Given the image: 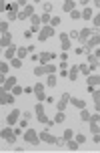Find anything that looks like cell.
<instances>
[{"instance_id": "obj_21", "label": "cell", "mask_w": 100, "mask_h": 153, "mask_svg": "<svg viewBox=\"0 0 100 153\" xmlns=\"http://www.w3.org/2000/svg\"><path fill=\"white\" fill-rule=\"evenodd\" d=\"M82 18H84V20L94 18V10H92V8H84V10H82Z\"/></svg>"}, {"instance_id": "obj_7", "label": "cell", "mask_w": 100, "mask_h": 153, "mask_svg": "<svg viewBox=\"0 0 100 153\" xmlns=\"http://www.w3.org/2000/svg\"><path fill=\"white\" fill-rule=\"evenodd\" d=\"M34 95H36V99H38V101H44V99H46V93H44V85H42V83H36V85H34Z\"/></svg>"}, {"instance_id": "obj_3", "label": "cell", "mask_w": 100, "mask_h": 153, "mask_svg": "<svg viewBox=\"0 0 100 153\" xmlns=\"http://www.w3.org/2000/svg\"><path fill=\"white\" fill-rule=\"evenodd\" d=\"M54 34H56V30H54L50 24H48V26H42L40 32H38V40H40V42H44V40H48L50 36H54Z\"/></svg>"}, {"instance_id": "obj_40", "label": "cell", "mask_w": 100, "mask_h": 153, "mask_svg": "<svg viewBox=\"0 0 100 153\" xmlns=\"http://www.w3.org/2000/svg\"><path fill=\"white\" fill-rule=\"evenodd\" d=\"M72 18H74V20H78V18H82V12H78V10H74V12H72Z\"/></svg>"}, {"instance_id": "obj_37", "label": "cell", "mask_w": 100, "mask_h": 153, "mask_svg": "<svg viewBox=\"0 0 100 153\" xmlns=\"http://www.w3.org/2000/svg\"><path fill=\"white\" fill-rule=\"evenodd\" d=\"M26 53H28V48H18V59H24V56H26Z\"/></svg>"}, {"instance_id": "obj_2", "label": "cell", "mask_w": 100, "mask_h": 153, "mask_svg": "<svg viewBox=\"0 0 100 153\" xmlns=\"http://www.w3.org/2000/svg\"><path fill=\"white\" fill-rule=\"evenodd\" d=\"M40 141H44V143H48V145H62V141L58 137H54L52 133H48V131H40Z\"/></svg>"}, {"instance_id": "obj_1", "label": "cell", "mask_w": 100, "mask_h": 153, "mask_svg": "<svg viewBox=\"0 0 100 153\" xmlns=\"http://www.w3.org/2000/svg\"><path fill=\"white\" fill-rule=\"evenodd\" d=\"M22 139L28 143V145H36V147L40 145V135L36 133V129H26L24 135H22Z\"/></svg>"}, {"instance_id": "obj_5", "label": "cell", "mask_w": 100, "mask_h": 153, "mask_svg": "<svg viewBox=\"0 0 100 153\" xmlns=\"http://www.w3.org/2000/svg\"><path fill=\"white\" fill-rule=\"evenodd\" d=\"M68 103H70V95L68 93H64L60 97V101L56 103V109H58V113H64L66 111V107H68Z\"/></svg>"}, {"instance_id": "obj_28", "label": "cell", "mask_w": 100, "mask_h": 153, "mask_svg": "<svg viewBox=\"0 0 100 153\" xmlns=\"http://www.w3.org/2000/svg\"><path fill=\"white\" fill-rule=\"evenodd\" d=\"M46 85H48V87H54V85H56V75H48Z\"/></svg>"}, {"instance_id": "obj_4", "label": "cell", "mask_w": 100, "mask_h": 153, "mask_svg": "<svg viewBox=\"0 0 100 153\" xmlns=\"http://www.w3.org/2000/svg\"><path fill=\"white\" fill-rule=\"evenodd\" d=\"M0 137L4 139L6 143H14V141H16V133L10 129V127H4V129H2V133H0Z\"/></svg>"}, {"instance_id": "obj_30", "label": "cell", "mask_w": 100, "mask_h": 153, "mask_svg": "<svg viewBox=\"0 0 100 153\" xmlns=\"http://www.w3.org/2000/svg\"><path fill=\"white\" fill-rule=\"evenodd\" d=\"M34 113H36V117H38V115H46V113H44V107H42V103H38V105H36Z\"/></svg>"}, {"instance_id": "obj_31", "label": "cell", "mask_w": 100, "mask_h": 153, "mask_svg": "<svg viewBox=\"0 0 100 153\" xmlns=\"http://www.w3.org/2000/svg\"><path fill=\"white\" fill-rule=\"evenodd\" d=\"M78 69H80L82 75H88V73H90V67H88V65H78Z\"/></svg>"}, {"instance_id": "obj_11", "label": "cell", "mask_w": 100, "mask_h": 153, "mask_svg": "<svg viewBox=\"0 0 100 153\" xmlns=\"http://www.w3.org/2000/svg\"><path fill=\"white\" fill-rule=\"evenodd\" d=\"M60 45H62V51H64V53H66V51H70L72 42H70V36L66 34V32H62V34H60Z\"/></svg>"}, {"instance_id": "obj_13", "label": "cell", "mask_w": 100, "mask_h": 153, "mask_svg": "<svg viewBox=\"0 0 100 153\" xmlns=\"http://www.w3.org/2000/svg\"><path fill=\"white\" fill-rule=\"evenodd\" d=\"M70 105H74L76 109L84 111V109H86V101L84 99H76V97H70Z\"/></svg>"}, {"instance_id": "obj_23", "label": "cell", "mask_w": 100, "mask_h": 153, "mask_svg": "<svg viewBox=\"0 0 100 153\" xmlns=\"http://www.w3.org/2000/svg\"><path fill=\"white\" fill-rule=\"evenodd\" d=\"M64 121H66V115L64 113H58L54 117V125H60V123H64Z\"/></svg>"}, {"instance_id": "obj_27", "label": "cell", "mask_w": 100, "mask_h": 153, "mask_svg": "<svg viewBox=\"0 0 100 153\" xmlns=\"http://www.w3.org/2000/svg\"><path fill=\"white\" fill-rule=\"evenodd\" d=\"M34 75H36V76L46 75V69H44V65H40V67H36V69H34Z\"/></svg>"}, {"instance_id": "obj_33", "label": "cell", "mask_w": 100, "mask_h": 153, "mask_svg": "<svg viewBox=\"0 0 100 153\" xmlns=\"http://www.w3.org/2000/svg\"><path fill=\"white\" fill-rule=\"evenodd\" d=\"M80 119H82V121H90V113H88V111H80Z\"/></svg>"}, {"instance_id": "obj_16", "label": "cell", "mask_w": 100, "mask_h": 153, "mask_svg": "<svg viewBox=\"0 0 100 153\" xmlns=\"http://www.w3.org/2000/svg\"><path fill=\"white\" fill-rule=\"evenodd\" d=\"M0 45H2V48H10V46H12V36H10V32H8V34H2Z\"/></svg>"}, {"instance_id": "obj_42", "label": "cell", "mask_w": 100, "mask_h": 153, "mask_svg": "<svg viewBox=\"0 0 100 153\" xmlns=\"http://www.w3.org/2000/svg\"><path fill=\"white\" fill-rule=\"evenodd\" d=\"M92 97H94V101H100V89H98V91H94V93H92Z\"/></svg>"}, {"instance_id": "obj_43", "label": "cell", "mask_w": 100, "mask_h": 153, "mask_svg": "<svg viewBox=\"0 0 100 153\" xmlns=\"http://www.w3.org/2000/svg\"><path fill=\"white\" fill-rule=\"evenodd\" d=\"M94 109H96V111L100 113V101H94Z\"/></svg>"}, {"instance_id": "obj_34", "label": "cell", "mask_w": 100, "mask_h": 153, "mask_svg": "<svg viewBox=\"0 0 100 153\" xmlns=\"http://www.w3.org/2000/svg\"><path fill=\"white\" fill-rule=\"evenodd\" d=\"M90 131H92L94 135H98V133H100V127H98V123H90Z\"/></svg>"}, {"instance_id": "obj_15", "label": "cell", "mask_w": 100, "mask_h": 153, "mask_svg": "<svg viewBox=\"0 0 100 153\" xmlns=\"http://www.w3.org/2000/svg\"><path fill=\"white\" fill-rule=\"evenodd\" d=\"M74 8H76V2H74V0H68V2H64V4H62V10H64L66 14H72V12H74Z\"/></svg>"}, {"instance_id": "obj_24", "label": "cell", "mask_w": 100, "mask_h": 153, "mask_svg": "<svg viewBox=\"0 0 100 153\" xmlns=\"http://www.w3.org/2000/svg\"><path fill=\"white\" fill-rule=\"evenodd\" d=\"M74 141H76L78 145H84V143H86V137L82 135V133H76V135H74Z\"/></svg>"}, {"instance_id": "obj_25", "label": "cell", "mask_w": 100, "mask_h": 153, "mask_svg": "<svg viewBox=\"0 0 100 153\" xmlns=\"http://www.w3.org/2000/svg\"><path fill=\"white\" fill-rule=\"evenodd\" d=\"M44 69H46V75H54L56 73V65L50 62V65H44Z\"/></svg>"}, {"instance_id": "obj_39", "label": "cell", "mask_w": 100, "mask_h": 153, "mask_svg": "<svg viewBox=\"0 0 100 153\" xmlns=\"http://www.w3.org/2000/svg\"><path fill=\"white\" fill-rule=\"evenodd\" d=\"M58 24H60V18H58V16H54L52 20H50V26L54 28V26H58Z\"/></svg>"}, {"instance_id": "obj_38", "label": "cell", "mask_w": 100, "mask_h": 153, "mask_svg": "<svg viewBox=\"0 0 100 153\" xmlns=\"http://www.w3.org/2000/svg\"><path fill=\"white\" fill-rule=\"evenodd\" d=\"M20 93H24V89H22V87H14V89H12V95H14V97H18Z\"/></svg>"}, {"instance_id": "obj_12", "label": "cell", "mask_w": 100, "mask_h": 153, "mask_svg": "<svg viewBox=\"0 0 100 153\" xmlns=\"http://www.w3.org/2000/svg\"><path fill=\"white\" fill-rule=\"evenodd\" d=\"M0 103H2V107L14 103V95H12V93H2V95H0Z\"/></svg>"}, {"instance_id": "obj_32", "label": "cell", "mask_w": 100, "mask_h": 153, "mask_svg": "<svg viewBox=\"0 0 100 153\" xmlns=\"http://www.w3.org/2000/svg\"><path fill=\"white\" fill-rule=\"evenodd\" d=\"M10 65H12L14 69H22V61H20V59H14V61H10Z\"/></svg>"}, {"instance_id": "obj_36", "label": "cell", "mask_w": 100, "mask_h": 153, "mask_svg": "<svg viewBox=\"0 0 100 153\" xmlns=\"http://www.w3.org/2000/svg\"><path fill=\"white\" fill-rule=\"evenodd\" d=\"M92 22H94V28H100V14H94Z\"/></svg>"}, {"instance_id": "obj_20", "label": "cell", "mask_w": 100, "mask_h": 153, "mask_svg": "<svg viewBox=\"0 0 100 153\" xmlns=\"http://www.w3.org/2000/svg\"><path fill=\"white\" fill-rule=\"evenodd\" d=\"M62 139H64L66 143H68V141H72V139H74V131H72V129H66V131H64V135H62Z\"/></svg>"}, {"instance_id": "obj_14", "label": "cell", "mask_w": 100, "mask_h": 153, "mask_svg": "<svg viewBox=\"0 0 100 153\" xmlns=\"http://www.w3.org/2000/svg\"><path fill=\"white\" fill-rule=\"evenodd\" d=\"M92 36V28H84V30H80V36H78V40L82 42V45H86V40Z\"/></svg>"}, {"instance_id": "obj_29", "label": "cell", "mask_w": 100, "mask_h": 153, "mask_svg": "<svg viewBox=\"0 0 100 153\" xmlns=\"http://www.w3.org/2000/svg\"><path fill=\"white\" fill-rule=\"evenodd\" d=\"M66 145H68V149H70V151H76L78 147H80V145H78V143H76V141H74V139H72V141H68Z\"/></svg>"}, {"instance_id": "obj_17", "label": "cell", "mask_w": 100, "mask_h": 153, "mask_svg": "<svg viewBox=\"0 0 100 153\" xmlns=\"http://www.w3.org/2000/svg\"><path fill=\"white\" fill-rule=\"evenodd\" d=\"M16 53H18V48L12 45L10 48H6V53H4V59H10V61H14V54H16Z\"/></svg>"}, {"instance_id": "obj_22", "label": "cell", "mask_w": 100, "mask_h": 153, "mask_svg": "<svg viewBox=\"0 0 100 153\" xmlns=\"http://www.w3.org/2000/svg\"><path fill=\"white\" fill-rule=\"evenodd\" d=\"M8 69H10V65H8L6 61H2V65H0V75L6 76V75H8Z\"/></svg>"}, {"instance_id": "obj_41", "label": "cell", "mask_w": 100, "mask_h": 153, "mask_svg": "<svg viewBox=\"0 0 100 153\" xmlns=\"http://www.w3.org/2000/svg\"><path fill=\"white\" fill-rule=\"evenodd\" d=\"M100 121V115H90V121L88 123H98Z\"/></svg>"}, {"instance_id": "obj_19", "label": "cell", "mask_w": 100, "mask_h": 153, "mask_svg": "<svg viewBox=\"0 0 100 153\" xmlns=\"http://www.w3.org/2000/svg\"><path fill=\"white\" fill-rule=\"evenodd\" d=\"M100 85V76L98 75H88V87H96Z\"/></svg>"}, {"instance_id": "obj_9", "label": "cell", "mask_w": 100, "mask_h": 153, "mask_svg": "<svg viewBox=\"0 0 100 153\" xmlns=\"http://www.w3.org/2000/svg\"><path fill=\"white\" fill-rule=\"evenodd\" d=\"M32 16H34V6H30V4L24 8L22 12H18V18L20 20H26V18H32Z\"/></svg>"}, {"instance_id": "obj_44", "label": "cell", "mask_w": 100, "mask_h": 153, "mask_svg": "<svg viewBox=\"0 0 100 153\" xmlns=\"http://www.w3.org/2000/svg\"><path fill=\"white\" fill-rule=\"evenodd\" d=\"M96 8H100V0H98V2H96Z\"/></svg>"}, {"instance_id": "obj_8", "label": "cell", "mask_w": 100, "mask_h": 153, "mask_svg": "<svg viewBox=\"0 0 100 153\" xmlns=\"http://www.w3.org/2000/svg\"><path fill=\"white\" fill-rule=\"evenodd\" d=\"M14 87H16V79H14V76H10V79H6V83L2 85V89H0V91H2V93H12Z\"/></svg>"}, {"instance_id": "obj_10", "label": "cell", "mask_w": 100, "mask_h": 153, "mask_svg": "<svg viewBox=\"0 0 100 153\" xmlns=\"http://www.w3.org/2000/svg\"><path fill=\"white\" fill-rule=\"evenodd\" d=\"M38 56H40V62H42V65H50V62L56 59L54 53H38Z\"/></svg>"}, {"instance_id": "obj_26", "label": "cell", "mask_w": 100, "mask_h": 153, "mask_svg": "<svg viewBox=\"0 0 100 153\" xmlns=\"http://www.w3.org/2000/svg\"><path fill=\"white\" fill-rule=\"evenodd\" d=\"M8 28H10L8 20H2V22H0V30H2V34H8Z\"/></svg>"}, {"instance_id": "obj_6", "label": "cell", "mask_w": 100, "mask_h": 153, "mask_svg": "<svg viewBox=\"0 0 100 153\" xmlns=\"http://www.w3.org/2000/svg\"><path fill=\"white\" fill-rule=\"evenodd\" d=\"M18 119H20V109H14V111H10L6 117V123H8V127H14L16 123H18Z\"/></svg>"}, {"instance_id": "obj_35", "label": "cell", "mask_w": 100, "mask_h": 153, "mask_svg": "<svg viewBox=\"0 0 100 153\" xmlns=\"http://www.w3.org/2000/svg\"><path fill=\"white\" fill-rule=\"evenodd\" d=\"M40 18H42V22L46 24V26H48V24H50V20H52V18H50V14H46V12H44V14L40 16Z\"/></svg>"}, {"instance_id": "obj_18", "label": "cell", "mask_w": 100, "mask_h": 153, "mask_svg": "<svg viewBox=\"0 0 100 153\" xmlns=\"http://www.w3.org/2000/svg\"><path fill=\"white\" fill-rule=\"evenodd\" d=\"M78 73H80V69H78V67H70L68 79H70V81H76V79H78Z\"/></svg>"}]
</instances>
